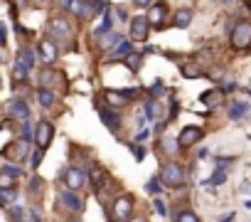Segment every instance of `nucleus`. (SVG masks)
I'll return each mask as SVG.
<instances>
[{"label": "nucleus", "instance_id": "603ef678", "mask_svg": "<svg viewBox=\"0 0 251 222\" xmlns=\"http://www.w3.org/2000/svg\"><path fill=\"white\" fill-rule=\"evenodd\" d=\"M222 3H224V5H231V3H236V0H222Z\"/></svg>", "mask_w": 251, "mask_h": 222}, {"label": "nucleus", "instance_id": "39448f33", "mask_svg": "<svg viewBox=\"0 0 251 222\" xmlns=\"http://www.w3.org/2000/svg\"><path fill=\"white\" fill-rule=\"evenodd\" d=\"M59 202H62V205H64V210H67V212H72V215L84 212V200L76 195V190L62 188V190H59Z\"/></svg>", "mask_w": 251, "mask_h": 222}, {"label": "nucleus", "instance_id": "4c0bfd02", "mask_svg": "<svg viewBox=\"0 0 251 222\" xmlns=\"http://www.w3.org/2000/svg\"><path fill=\"white\" fill-rule=\"evenodd\" d=\"M15 185V178L5 175V173H0V188H13Z\"/></svg>", "mask_w": 251, "mask_h": 222}, {"label": "nucleus", "instance_id": "9d476101", "mask_svg": "<svg viewBox=\"0 0 251 222\" xmlns=\"http://www.w3.org/2000/svg\"><path fill=\"white\" fill-rule=\"evenodd\" d=\"M99 116L103 121V126L111 131V134H118L121 131V116L116 114V109H108V106H99Z\"/></svg>", "mask_w": 251, "mask_h": 222}, {"label": "nucleus", "instance_id": "f8f14e48", "mask_svg": "<svg viewBox=\"0 0 251 222\" xmlns=\"http://www.w3.org/2000/svg\"><path fill=\"white\" fill-rule=\"evenodd\" d=\"M133 52V42L131 40H123V42H118L113 50H108V55H106V62H116V59H126Z\"/></svg>", "mask_w": 251, "mask_h": 222}, {"label": "nucleus", "instance_id": "7c9ffc66", "mask_svg": "<svg viewBox=\"0 0 251 222\" xmlns=\"http://www.w3.org/2000/svg\"><path fill=\"white\" fill-rule=\"evenodd\" d=\"M175 222H202V220H200L197 212H192V210H182V212L175 215Z\"/></svg>", "mask_w": 251, "mask_h": 222}, {"label": "nucleus", "instance_id": "dca6fc26", "mask_svg": "<svg viewBox=\"0 0 251 222\" xmlns=\"http://www.w3.org/2000/svg\"><path fill=\"white\" fill-rule=\"evenodd\" d=\"M249 111H251V104L249 101H231L229 109H226V114H229L231 121H239V119H244L249 114Z\"/></svg>", "mask_w": 251, "mask_h": 222}, {"label": "nucleus", "instance_id": "58836bf2", "mask_svg": "<svg viewBox=\"0 0 251 222\" xmlns=\"http://www.w3.org/2000/svg\"><path fill=\"white\" fill-rule=\"evenodd\" d=\"M231 91H236V82L226 79V82L222 84V94H231Z\"/></svg>", "mask_w": 251, "mask_h": 222}, {"label": "nucleus", "instance_id": "4d7b16f0", "mask_svg": "<svg viewBox=\"0 0 251 222\" xmlns=\"http://www.w3.org/2000/svg\"><path fill=\"white\" fill-rule=\"evenodd\" d=\"M249 13H251V0H249Z\"/></svg>", "mask_w": 251, "mask_h": 222}, {"label": "nucleus", "instance_id": "49530a36", "mask_svg": "<svg viewBox=\"0 0 251 222\" xmlns=\"http://www.w3.org/2000/svg\"><path fill=\"white\" fill-rule=\"evenodd\" d=\"M177 114H180V104H177V101H173V109H170V119H175Z\"/></svg>", "mask_w": 251, "mask_h": 222}, {"label": "nucleus", "instance_id": "a878e982", "mask_svg": "<svg viewBox=\"0 0 251 222\" xmlns=\"http://www.w3.org/2000/svg\"><path fill=\"white\" fill-rule=\"evenodd\" d=\"M160 146H163V148H160V151H163V153H165V156H175V151H177V148H180V143H177V141H175V139H173V136H165V139H163V141H160Z\"/></svg>", "mask_w": 251, "mask_h": 222}, {"label": "nucleus", "instance_id": "f3484780", "mask_svg": "<svg viewBox=\"0 0 251 222\" xmlns=\"http://www.w3.org/2000/svg\"><path fill=\"white\" fill-rule=\"evenodd\" d=\"M52 37H54L57 42L69 40V37H72V28H69V23H67V20H54V23H52Z\"/></svg>", "mask_w": 251, "mask_h": 222}, {"label": "nucleus", "instance_id": "2f4dec72", "mask_svg": "<svg viewBox=\"0 0 251 222\" xmlns=\"http://www.w3.org/2000/svg\"><path fill=\"white\" fill-rule=\"evenodd\" d=\"M106 99H108L111 104H116V106H126V104H128V99L123 96L121 89H118V91H106Z\"/></svg>", "mask_w": 251, "mask_h": 222}, {"label": "nucleus", "instance_id": "c756f323", "mask_svg": "<svg viewBox=\"0 0 251 222\" xmlns=\"http://www.w3.org/2000/svg\"><path fill=\"white\" fill-rule=\"evenodd\" d=\"M20 136L23 141H35V126L30 121H20Z\"/></svg>", "mask_w": 251, "mask_h": 222}, {"label": "nucleus", "instance_id": "6e6d98bb", "mask_svg": "<svg viewBox=\"0 0 251 222\" xmlns=\"http://www.w3.org/2000/svg\"><path fill=\"white\" fill-rule=\"evenodd\" d=\"M246 91H249V96H251V84H249V86H246Z\"/></svg>", "mask_w": 251, "mask_h": 222}, {"label": "nucleus", "instance_id": "c03bdc74", "mask_svg": "<svg viewBox=\"0 0 251 222\" xmlns=\"http://www.w3.org/2000/svg\"><path fill=\"white\" fill-rule=\"evenodd\" d=\"M40 188H42V180H40V178H32V183H30V190H32V193H37Z\"/></svg>", "mask_w": 251, "mask_h": 222}, {"label": "nucleus", "instance_id": "de8ad7c7", "mask_svg": "<svg viewBox=\"0 0 251 222\" xmlns=\"http://www.w3.org/2000/svg\"><path fill=\"white\" fill-rule=\"evenodd\" d=\"M153 131H155V136H160V134L165 131V124H163V121H158V124L153 126Z\"/></svg>", "mask_w": 251, "mask_h": 222}, {"label": "nucleus", "instance_id": "ea45409f", "mask_svg": "<svg viewBox=\"0 0 251 222\" xmlns=\"http://www.w3.org/2000/svg\"><path fill=\"white\" fill-rule=\"evenodd\" d=\"M121 91H123V96L128 99V101H131V99H138V94H141L138 89H121Z\"/></svg>", "mask_w": 251, "mask_h": 222}, {"label": "nucleus", "instance_id": "4be33fe9", "mask_svg": "<svg viewBox=\"0 0 251 222\" xmlns=\"http://www.w3.org/2000/svg\"><path fill=\"white\" fill-rule=\"evenodd\" d=\"M37 101H40V106H42V109H52V106H54V101H57V94H54L52 89L42 86V89L37 91Z\"/></svg>", "mask_w": 251, "mask_h": 222}, {"label": "nucleus", "instance_id": "a18cd8bd", "mask_svg": "<svg viewBox=\"0 0 251 222\" xmlns=\"http://www.w3.org/2000/svg\"><path fill=\"white\" fill-rule=\"evenodd\" d=\"M234 220H236V212H226L219 217V222H234Z\"/></svg>", "mask_w": 251, "mask_h": 222}, {"label": "nucleus", "instance_id": "f03ea898", "mask_svg": "<svg viewBox=\"0 0 251 222\" xmlns=\"http://www.w3.org/2000/svg\"><path fill=\"white\" fill-rule=\"evenodd\" d=\"M160 180H163V185L165 188H182V183H185V170H182V166L180 163H165L163 166V170H160Z\"/></svg>", "mask_w": 251, "mask_h": 222}, {"label": "nucleus", "instance_id": "3c124183", "mask_svg": "<svg viewBox=\"0 0 251 222\" xmlns=\"http://www.w3.org/2000/svg\"><path fill=\"white\" fill-rule=\"evenodd\" d=\"M5 45V25H0V47Z\"/></svg>", "mask_w": 251, "mask_h": 222}, {"label": "nucleus", "instance_id": "5fc2aeb1", "mask_svg": "<svg viewBox=\"0 0 251 222\" xmlns=\"http://www.w3.org/2000/svg\"><path fill=\"white\" fill-rule=\"evenodd\" d=\"M246 210H251V200H246Z\"/></svg>", "mask_w": 251, "mask_h": 222}, {"label": "nucleus", "instance_id": "79ce46f5", "mask_svg": "<svg viewBox=\"0 0 251 222\" xmlns=\"http://www.w3.org/2000/svg\"><path fill=\"white\" fill-rule=\"evenodd\" d=\"M25 217H27V222H42V217L37 215V210H27Z\"/></svg>", "mask_w": 251, "mask_h": 222}, {"label": "nucleus", "instance_id": "c9c22d12", "mask_svg": "<svg viewBox=\"0 0 251 222\" xmlns=\"http://www.w3.org/2000/svg\"><path fill=\"white\" fill-rule=\"evenodd\" d=\"M128 148H131V153L136 156V161H143V158H146V151H143V146H141V143H136V141H133Z\"/></svg>", "mask_w": 251, "mask_h": 222}, {"label": "nucleus", "instance_id": "864d4df0", "mask_svg": "<svg viewBox=\"0 0 251 222\" xmlns=\"http://www.w3.org/2000/svg\"><path fill=\"white\" fill-rule=\"evenodd\" d=\"M128 222H146V220H143V217H138V220H128Z\"/></svg>", "mask_w": 251, "mask_h": 222}, {"label": "nucleus", "instance_id": "6ab92c4d", "mask_svg": "<svg viewBox=\"0 0 251 222\" xmlns=\"http://www.w3.org/2000/svg\"><path fill=\"white\" fill-rule=\"evenodd\" d=\"M40 55H42V59H45L47 64H52V62L57 59V47H54V42H52V40H42Z\"/></svg>", "mask_w": 251, "mask_h": 222}, {"label": "nucleus", "instance_id": "412c9836", "mask_svg": "<svg viewBox=\"0 0 251 222\" xmlns=\"http://www.w3.org/2000/svg\"><path fill=\"white\" fill-rule=\"evenodd\" d=\"M180 74H182L185 79H200V77H204V72H202L200 64H195V62H185V64H180Z\"/></svg>", "mask_w": 251, "mask_h": 222}, {"label": "nucleus", "instance_id": "4468645a", "mask_svg": "<svg viewBox=\"0 0 251 222\" xmlns=\"http://www.w3.org/2000/svg\"><path fill=\"white\" fill-rule=\"evenodd\" d=\"M91 185H94V190L96 193H103L108 185H111V175L103 170V168H91Z\"/></svg>", "mask_w": 251, "mask_h": 222}, {"label": "nucleus", "instance_id": "a19ab883", "mask_svg": "<svg viewBox=\"0 0 251 222\" xmlns=\"http://www.w3.org/2000/svg\"><path fill=\"white\" fill-rule=\"evenodd\" d=\"M155 210H158V215H168V207H165V202L160 197H155Z\"/></svg>", "mask_w": 251, "mask_h": 222}, {"label": "nucleus", "instance_id": "8fccbe9b", "mask_svg": "<svg viewBox=\"0 0 251 222\" xmlns=\"http://www.w3.org/2000/svg\"><path fill=\"white\" fill-rule=\"evenodd\" d=\"M136 139H138V143H141V141H146V139H148V131H146V129H141Z\"/></svg>", "mask_w": 251, "mask_h": 222}, {"label": "nucleus", "instance_id": "cd10ccee", "mask_svg": "<svg viewBox=\"0 0 251 222\" xmlns=\"http://www.w3.org/2000/svg\"><path fill=\"white\" fill-rule=\"evenodd\" d=\"M126 64H128V69H131V72H141V67H143V55L131 52L128 57H126Z\"/></svg>", "mask_w": 251, "mask_h": 222}, {"label": "nucleus", "instance_id": "2eb2a0df", "mask_svg": "<svg viewBox=\"0 0 251 222\" xmlns=\"http://www.w3.org/2000/svg\"><path fill=\"white\" fill-rule=\"evenodd\" d=\"M192 20H195V13H192L190 8H177V10H175V15H173V28L185 30V28H190V25H192Z\"/></svg>", "mask_w": 251, "mask_h": 222}, {"label": "nucleus", "instance_id": "0eeeda50", "mask_svg": "<svg viewBox=\"0 0 251 222\" xmlns=\"http://www.w3.org/2000/svg\"><path fill=\"white\" fill-rule=\"evenodd\" d=\"M52 139H54V126L50 121H40L35 126V143H37V148L47 151L50 143H52Z\"/></svg>", "mask_w": 251, "mask_h": 222}, {"label": "nucleus", "instance_id": "72a5a7b5", "mask_svg": "<svg viewBox=\"0 0 251 222\" xmlns=\"http://www.w3.org/2000/svg\"><path fill=\"white\" fill-rule=\"evenodd\" d=\"M0 173H5V175H10V178H15V180H18V178L23 175V168H15L13 163H5L3 168H0Z\"/></svg>", "mask_w": 251, "mask_h": 222}, {"label": "nucleus", "instance_id": "1a4fd4ad", "mask_svg": "<svg viewBox=\"0 0 251 222\" xmlns=\"http://www.w3.org/2000/svg\"><path fill=\"white\" fill-rule=\"evenodd\" d=\"M62 183H64V188H69V190H79V188L86 183V175H84L81 168L72 166V168H67V170L62 173Z\"/></svg>", "mask_w": 251, "mask_h": 222}, {"label": "nucleus", "instance_id": "6e6552de", "mask_svg": "<svg viewBox=\"0 0 251 222\" xmlns=\"http://www.w3.org/2000/svg\"><path fill=\"white\" fill-rule=\"evenodd\" d=\"M165 18H168V3H165V0H158V3H153L151 10H148L151 25H155V30H165Z\"/></svg>", "mask_w": 251, "mask_h": 222}, {"label": "nucleus", "instance_id": "c85d7f7f", "mask_svg": "<svg viewBox=\"0 0 251 222\" xmlns=\"http://www.w3.org/2000/svg\"><path fill=\"white\" fill-rule=\"evenodd\" d=\"M219 99H222V89H209V91H204V94L200 96V101H204V104H212V106H214Z\"/></svg>", "mask_w": 251, "mask_h": 222}, {"label": "nucleus", "instance_id": "393cba45", "mask_svg": "<svg viewBox=\"0 0 251 222\" xmlns=\"http://www.w3.org/2000/svg\"><path fill=\"white\" fill-rule=\"evenodd\" d=\"M160 109H163V106H160V101H158V99L146 101V119H148V121H155V119L160 116Z\"/></svg>", "mask_w": 251, "mask_h": 222}, {"label": "nucleus", "instance_id": "423d86ee", "mask_svg": "<svg viewBox=\"0 0 251 222\" xmlns=\"http://www.w3.org/2000/svg\"><path fill=\"white\" fill-rule=\"evenodd\" d=\"M151 35V20L148 15H136L131 20V40L133 42H146Z\"/></svg>", "mask_w": 251, "mask_h": 222}, {"label": "nucleus", "instance_id": "20e7f679", "mask_svg": "<svg viewBox=\"0 0 251 222\" xmlns=\"http://www.w3.org/2000/svg\"><path fill=\"white\" fill-rule=\"evenodd\" d=\"M202 139H204V129L190 124V126H182V131H180V136H177V143H180V148H192V146H197Z\"/></svg>", "mask_w": 251, "mask_h": 222}, {"label": "nucleus", "instance_id": "f704fd0d", "mask_svg": "<svg viewBox=\"0 0 251 222\" xmlns=\"http://www.w3.org/2000/svg\"><path fill=\"white\" fill-rule=\"evenodd\" d=\"M148 91H151V96H153V99H160V96L165 94V86H163V82H160V79H155V82L151 84V89H148Z\"/></svg>", "mask_w": 251, "mask_h": 222}, {"label": "nucleus", "instance_id": "e433bc0d", "mask_svg": "<svg viewBox=\"0 0 251 222\" xmlns=\"http://www.w3.org/2000/svg\"><path fill=\"white\" fill-rule=\"evenodd\" d=\"M42 156H45V151H42V148L32 151V158H30V163H32V168H35V170L40 168V163H42Z\"/></svg>", "mask_w": 251, "mask_h": 222}, {"label": "nucleus", "instance_id": "13d9d810", "mask_svg": "<svg viewBox=\"0 0 251 222\" xmlns=\"http://www.w3.org/2000/svg\"><path fill=\"white\" fill-rule=\"evenodd\" d=\"M72 222H81V220H72Z\"/></svg>", "mask_w": 251, "mask_h": 222}, {"label": "nucleus", "instance_id": "09e8293b", "mask_svg": "<svg viewBox=\"0 0 251 222\" xmlns=\"http://www.w3.org/2000/svg\"><path fill=\"white\" fill-rule=\"evenodd\" d=\"M116 15H118L121 20H126V18H128V15H126V10H123V5H116Z\"/></svg>", "mask_w": 251, "mask_h": 222}, {"label": "nucleus", "instance_id": "a211bd4d", "mask_svg": "<svg viewBox=\"0 0 251 222\" xmlns=\"http://www.w3.org/2000/svg\"><path fill=\"white\" fill-rule=\"evenodd\" d=\"M118 42H123V35L121 32H106V35H101V37H96V45H99V50H113Z\"/></svg>", "mask_w": 251, "mask_h": 222}, {"label": "nucleus", "instance_id": "473e14b6", "mask_svg": "<svg viewBox=\"0 0 251 222\" xmlns=\"http://www.w3.org/2000/svg\"><path fill=\"white\" fill-rule=\"evenodd\" d=\"M27 74H30V69H27L25 64L15 62V67H13V79H15V82H25V79H27Z\"/></svg>", "mask_w": 251, "mask_h": 222}, {"label": "nucleus", "instance_id": "9b49d317", "mask_svg": "<svg viewBox=\"0 0 251 222\" xmlns=\"http://www.w3.org/2000/svg\"><path fill=\"white\" fill-rule=\"evenodd\" d=\"M8 116L15 119V121H30V106H27V101L13 99V101L8 104Z\"/></svg>", "mask_w": 251, "mask_h": 222}, {"label": "nucleus", "instance_id": "ddd939ff", "mask_svg": "<svg viewBox=\"0 0 251 222\" xmlns=\"http://www.w3.org/2000/svg\"><path fill=\"white\" fill-rule=\"evenodd\" d=\"M5 153L13 158V161H25L27 156H30V141H15V143H10L8 148H5Z\"/></svg>", "mask_w": 251, "mask_h": 222}, {"label": "nucleus", "instance_id": "7ed1b4c3", "mask_svg": "<svg viewBox=\"0 0 251 222\" xmlns=\"http://www.w3.org/2000/svg\"><path fill=\"white\" fill-rule=\"evenodd\" d=\"M249 45H251V23L241 20L231 30V47L234 50H246Z\"/></svg>", "mask_w": 251, "mask_h": 222}, {"label": "nucleus", "instance_id": "aec40b11", "mask_svg": "<svg viewBox=\"0 0 251 222\" xmlns=\"http://www.w3.org/2000/svg\"><path fill=\"white\" fill-rule=\"evenodd\" d=\"M35 59H37V57H35L32 47H20V50H18V59H15V62L25 64L30 72H32V67H35Z\"/></svg>", "mask_w": 251, "mask_h": 222}, {"label": "nucleus", "instance_id": "bb28decb", "mask_svg": "<svg viewBox=\"0 0 251 222\" xmlns=\"http://www.w3.org/2000/svg\"><path fill=\"white\" fill-rule=\"evenodd\" d=\"M146 193H148V195H155V197L163 193V180H160V175H155V178H151V180L146 183Z\"/></svg>", "mask_w": 251, "mask_h": 222}, {"label": "nucleus", "instance_id": "f257e3e1", "mask_svg": "<svg viewBox=\"0 0 251 222\" xmlns=\"http://www.w3.org/2000/svg\"><path fill=\"white\" fill-rule=\"evenodd\" d=\"M133 205H136V200H133L131 193L118 195V197L111 202V215H113V220H116V222H128L131 215H133Z\"/></svg>", "mask_w": 251, "mask_h": 222}, {"label": "nucleus", "instance_id": "37998d69", "mask_svg": "<svg viewBox=\"0 0 251 222\" xmlns=\"http://www.w3.org/2000/svg\"><path fill=\"white\" fill-rule=\"evenodd\" d=\"M133 5H136V8H151L153 0H133Z\"/></svg>", "mask_w": 251, "mask_h": 222}, {"label": "nucleus", "instance_id": "b1692460", "mask_svg": "<svg viewBox=\"0 0 251 222\" xmlns=\"http://www.w3.org/2000/svg\"><path fill=\"white\" fill-rule=\"evenodd\" d=\"M18 200V190L15 188H0V207H10Z\"/></svg>", "mask_w": 251, "mask_h": 222}, {"label": "nucleus", "instance_id": "5701e85b", "mask_svg": "<svg viewBox=\"0 0 251 222\" xmlns=\"http://www.w3.org/2000/svg\"><path fill=\"white\" fill-rule=\"evenodd\" d=\"M226 178H229V173H226V170H219V168H214V173H212L207 180H202V185L209 190L212 185H214V188H217V185H224V183H226Z\"/></svg>", "mask_w": 251, "mask_h": 222}]
</instances>
